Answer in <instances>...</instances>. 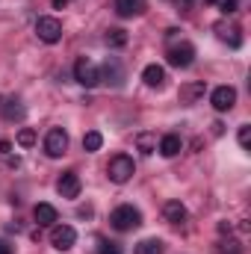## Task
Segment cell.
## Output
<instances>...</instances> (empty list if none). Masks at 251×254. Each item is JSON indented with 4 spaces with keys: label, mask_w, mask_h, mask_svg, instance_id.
Here are the masks:
<instances>
[{
    "label": "cell",
    "mask_w": 251,
    "mask_h": 254,
    "mask_svg": "<svg viewBox=\"0 0 251 254\" xmlns=\"http://www.w3.org/2000/svg\"><path fill=\"white\" fill-rule=\"evenodd\" d=\"M192 3H195V0H178V6H181L184 12H189V9H192Z\"/></svg>",
    "instance_id": "29"
},
{
    "label": "cell",
    "mask_w": 251,
    "mask_h": 254,
    "mask_svg": "<svg viewBox=\"0 0 251 254\" xmlns=\"http://www.w3.org/2000/svg\"><path fill=\"white\" fill-rule=\"evenodd\" d=\"M107 175H110L113 184H127V181L136 175V163H133V157H127V154H116V157L110 160V166H107Z\"/></svg>",
    "instance_id": "2"
},
{
    "label": "cell",
    "mask_w": 251,
    "mask_h": 254,
    "mask_svg": "<svg viewBox=\"0 0 251 254\" xmlns=\"http://www.w3.org/2000/svg\"><path fill=\"white\" fill-rule=\"evenodd\" d=\"M101 145H104V136H101L98 130H89V133L83 136V151H86V154H95V151H101Z\"/></svg>",
    "instance_id": "21"
},
{
    "label": "cell",
    "mask_w": 251,
    "mask_h": 254,
    "mask_svg": "<svg viewBox=\"0 0 251 254\" xmlns=\"http://www.w3.org/2000/svg\"><path fill=\"white\" fill-rule=\"evenodd\" d=\"M80 175L77 172H63L60 175V181H57V192L63 195V198H77L80 195Z\"/></svg>",
    "instance_id": "10"
},
{
    "label": "cell",
    "mask_w": 251,
    "mask_h": 254,
    "mask_svg": "<svg viewBox=\"0 0 251 254\" xmlns=\"http://www.w3.org/2000/svg\"><path fill=\"white\" fill-rule=\"evenodd\" d=\"M33 216H36V222H39V228H51V225H57V219H60V213H57V207L54 204H36V210H33Z\"/></svg>",
    "instance_id": "14"
},
{
    "label": "cell",
    "mask_w": 251,
    "mask_h": 254,
    "mask_svg": "<svg viewBox=\"0 0 251 254\" xmlns=\"http://www.w3.org/2000/svg\"><path fill=\"white\" fill-rule=\"evenodd\" d=\"M110 225H113L116 231H133V228L142 225V213H139L133 204H122V207H116V210L110 213Z\"/></svg>",
    "instance_id": "1"
},
{
    "label": "cell",
    "mask_w": 251,
    "mask_h": 254,
    "mask_svg": "<svg viewBox=\"0 0 251 254\" xmlns=\"http://www.w3.org/2000/svg\"><path fill=\"white\" fill-rule=\"evenodd\" d=\"M107 45H110V48H125L127 45V33L125 30H119V27L107 30Z\"/></svg>",
    "instance_id": "23"
},
{
    "label": "cell",
    "mask_w": 251,
    "mask_h": 254,
    "mask_svg": "<svg viewBox=\"0 0 251 254\" xmlns=\"http://www.w3.org/2000/svg\"><path fill=\"white\" fill-rule=\"evenodd\" d=\"M136 148L148 157V154H154L157 151V133H151V130H142V133H136Z\"/></svg>",
    "instance_id": "18"
},
{
    "label": "cell",
    "mask_w": 251,
    "mask_h": 254,
    "mask_svg": "<svg viewBox=\"0 0 251 254\" xmlns=\"http://www.w3.org/2000/svg\"><path fill=\"white\" fill-rule=\"evenodd\" d=\"M216 252H219V254H243V243L228 237V240H222V243H219V249H216Z\"/></svg>",
    "instance_id": "24"
},
{
    "label": "cell",
    "mask_w": 251,
    "mask_h": 254,
    "mask_svg": "<svg viewBox=\"0 0 251 254\" xmlns=\"http://www.w3.org/2000/svg\"><path fill=\"white\" fill-rule=\"evenodd\" d=\"M142 80H145V86H151V89H160L163 83H166V68L163 65H145L142 68Z\"/></svg>",
    "instance_id": "15"
},
{
    "label": "cell",
    "mask_w": 251,
    "mask_h": 254,
    "mask_svg": "<svg viewBox=\"0 0 251 254\" xmlns=\"http://www.w3.org/2000/svg\"><path fill=\"white\" fill-rule=\"evenodd\" d=\"M213 33L219 36V42H225L228 48H243V36H240V27L237 24H231V21H219L216 27H213Z\"/></svg>",
    "instance_id": "9"
},
{
    "label": "cell",
    "mask_w": 251,
    "mask_h": 254,
    "mask_svg": "<svg viewBox=\"0 0 251 254\" xmlns=\"http://www.w3.org/2000/svg\"><path fill=\"white\" fill-rule=\"evenodd\" d=\"M98 71H101V80L107 77V83H113V86H122L125 83V71H122V63L116 57H110L104 63V68H98Z\"/></svg>",
    "instance_id": "12"
},
{
    "label": "cell",
    "mask_w": 251,
    "mask_h": 254,
    "mask_svg": "<svg viewBox=\"0 0 251 254\" xmlns=\"http://www.w3.org/2000/svg\"><path fill=\"white\" fill-rule=\"evenodd\" d=\"M219 234H231V222H219Z\"/></svg>",
    "instance_id": "31"
},
{
    "label": "cell",
    "mask_w": 251,
    "mask_h": 254,
    "mask_svg": "<svg viewBox=\"0 0 251 254\" xmlns=\"http://www.w3.org/2000/svg\"><path fill=\"white\" fill-rule=\"evenodd\" d=\"M0 154H3V157H9V154H12V142H6V139H3V142H0Z\"/></svg>",
    "instance_id": "28"
},
{
    "label": "cell",
    "mask_w": 251,
    "mask_h": 254,
    "mask_svg": "<svg viewBox=\"0 0 251 254\" xmlns=\"http://www.w3.org/2000/svg\"><path fill=\"white\" fill-rule=\"evenodd\" d=\"M0 110H3V119H6V122H24V116H27V110L21 107V101H12V98L3 101Z\"/></svg>",
    "instance_id": "17"
},
{
    "label": "cell",
    "mask_w": 251,
    "mask_h": 254,
    "mask_svg": "<svg viewBox=\"0 0 251 254\" xmlns=\"http://www.w3.org/2000/svg\"><path fill=\"white\" fill-rule=\"evenodd\" d=\"M163 252H166V243H163V240H157V237L142 240V243L136 246V254H163Z\"/></svg>",
    "instance_id": "20"
},
{
    "label": "cell",
    "mask_w": 251,
    "mask_h": 254,
    "mask_svg": "<svg viewBox=\"0 0 251 254\" xmlns=\"http://www.w3.org/2000/svg\"><path fill=\"white\" fill-rule=\"evenodd\" d=\"M204 92H207V83L204 80H192V83H184L181 86V104H195L198 98H204Z\"/></svg>",
    "instance_id": "13"
},
{
    "label": "cell",
    "mask_w": 251,
    "mask_h": 254,
    "mask_svg": "<svg viewBox=\"0 0 251 254\" xmlns=\"http://www.w3.org/2000/svg\"><path fill=\"white\" fill-rule=\"evenodd\" d=\"M204 3H216V0H204Z\"/></svg>",
    "instance_id": "35"
},
{
    "label": "cell",
    "mask_w": 251,
    "mask_h": 254,
    "mask_svg": "<svg viewBox=\"0 0 251 254\" xmlns=\"http://www.w3.org/2000/svg\"><path fill=\"white\" fill-rule=\"evenodd\" d=\"M15 142H18L21 148H33V145L39 142V133H36L33 127H21V130H18V136H15Z\"/></svg>",
    "instance_id": "22"
},
{
    "label": "cell",
    "mask_w": 251,
    "mask_h": 254,
    "mask_svg": "<svg viewBox=\"0 0 251 254\" xmlns=\"http://www.w3.org/2000/svg\"><path fill=\"white\" fill-rule=\"evenodd\" d=\"M65 3H68V0H54V9H63Z\"/></svg>",
    "instance_id": "34"
},
{
    "label": "cell",
    "mask_w": 251,
    "mask_h": 254,
    "mask_svg": "<svg viewBox=\"0 0 251 254\" xmlns=\"http://www.w3.org/2000/svg\"><path fill=\"white\" fill-rule=\"evenodd\" d=\"M74 243H77V231H74L71 225H54V231H51V246H54L57 252L74 249Z\"/></svg>",
    "instance_id": "7"
},
{
    "label": "cell",
    "mask_w": 251,
    "mask_h": 254,
    "mask_svg": "<svg viewBox=\"0 0 251 254\" xmlns=\"http://www.w3.org/2000/svg\"><path fill=\"white\" fill-rule=\"evenodd\" d=\"M113 6L122 18H133V15L142 12V0H113Z\"/></svg>",
    "instance_id": "19"
},
{
    "label": "cell",
    "mask_w": 251,
    "mask_h": 254,
    "mask_svg": "<svg viewBox=\"0 0 251 254\" xmlns=\"http://www.w3.org/2000/svg\"><path fill=\"white\" fill-rule=\"evenodd\" d=\"M0 254H12V246L6 240H0Z\"/></svg>",
    "instance_id": "30"
},
{
    "label": "cell",
    "mask_w": 251,
    "mask_h": 254,
    "mask_svg": "<svg viewBox=\"0 0 251 254\" xmlns=\"http://www.w3.org/2000/svg\"><path fill=\"white\" fill-rule=\"evenodd\" d=\"M213 133H216V136H222V133H225V125H222V122H216V125H213Z\"/></svg>",
    "instance_id": "32"
},
{
    "label": "cell",
    "mask_w": 251,
    "mask_h": 254,
    "mask_svg": "<svg viewBox=\"0 0 251 254\" xmlns=\"http://www.w3.org/2000/svg\"><path fill=\"white\" fill-rule=\"evenodd\" d=\"M0 104H3V98H0Z\"/></svg>",
    "instance_id": "36"
},
{
    "label": "cell",
    "mask_w": 251,
    "mask_h": 254,
    "mask_svg": "<svg viewBox=\"0 0 251 254\" xmlns=\"http://www.w3.org/2000/svg\"><path fill=\"white\" fill-rule=\"evenodd\" d=\"M36 36L45 42V45H57L63 39V21L54 18V15H42L36 21Z\"/></svg>",
    "instance_id": "3"
},
{
    "label": "cell",
    "mask_w": 251,
    "mask_h": 254,
    "mask_svg": "<svg viewBox=\"0 0 251 254\" xmlns=\"http://www.w3.org/2000/svg\"><path fill=\"white\" fill-rule=\"evenodd\" d=\"M68 151V133L63 127H51L48 136H45V154L48 157H63Z\"/></svg>",
    "instance_id": "6"
},
{
    "label": "cell",
    "mask_w": 251,
    "mask_h": 254,
    "mask_svg": "<svg viewBox=\"0 0 251 254\" xmlns=\"http://www.w3.org/2000/svg\"><path fill=\"white\" fill-rule=\"evenodd\" d=\"M216 6H219L225 15H234V12L240 9V0H216Z\"/></svg>",
    "instance_id": "26"
},
{
    "label": "cell",
    "mask_w": 251,
    "mask_h": 254,
    "mask_svg": "<svg viewBox=\"0 0 251 254\" xmlns=\"http://www.w3.org/2000/svg\"><path fill=\"white\" fill-rule=\"evenodd\" d=\"M163 216H166V222H172V225H184L189 213L181 201H166V204H163Z\"/></svg>",
    "instance_id": "16"
},
{
    "label": "cell",
    "mask_w": 251,
    "mask_h": 254,
    "mask_svg": "<svg viewBox=\"0 0 251 254\" xmlns=\"http://www.w3.org/2000/svg\"><path fill=\"white\" fill-rule=\"evenodd\" d=\"M77 216H83V219H86V216H92V207H80V210H77Z\"/></svg>",
    "instance_id": "33"
},
{
    "label": "cell",
    "mask_w": 251,
    "mask_h": 254,
    "mask_svg": "<svg viewBox=\"0 0 251 254\" xmlns=\"http://www.w3.org/2000/svg\"><path fill=\"white\" fill-rule=\"evenodd\" d=\"M157 151H160L163 157H178V154L184 151V139H181L178 133H166V136L157 142Z\"/></svg>",
    "instance_id": "11"
},
{
    "label": "cell",
    "mask_w": 251,
    "mask_h": 254,
    "mask_svg": "<svg viewBox=\"0 0 251 254\" xmlns=\"http://www.w3.org/2000/svg\"><path fill=\"white\" fill-rule=\"evenodd\" d=\"M74 80H77L80 86H86V89H95V86L101 83V71H98V65L92 63V60L80 57V60L74 63Z\"/></svg>",
    "instance_id": "4"
},
{
    "label": "cell",
    "mask_w": 251,
    "mask_h": 254,
    "mask_svg": "<svg viewBox=\"0 0 251 254\" xmlns=\"http://www.w3.org/2000/svg\"><path fill=\"white\" fill-rule=\"evenodd\" d=\"M210 104H213L216 113H231L234 104H237V89L234 86H216L210 92Z\"/></svg>",
    "instance_id": "5"
},
{
    "label": "cell",
    "mask_w": 251,
    "mask_h": 254,
    "mask_svg": "<svg viewBox=\"0 0 251 254\" xmlns=\"http://www.w3.org/2000/svg\"><path fill=\"white\" fill-rule=\"evenodd\" d=\"M98 254H122V246L113 240H101L98 243Z\"/></svg>",
    "instance_id": "25"
},
{
    "label": "cell",
    "mask_w": 251,
    "mask_h": 254,
    "mask_svg": "<svg viewBox=\"0 0 251 254\" xmlns=\"http://www.w3.org/2000/svg\"><path fill=\"white\" fill-rule=\"evenodd\" d=\"M195 63V48L189 42H181V45H172L169 48V65L175 68H189Z\"/></svg>",
    "instance_id": "8"
},
{
    "label": "cell",
    "mask_w": 251,
    "mask_h": 254,
    "mask_svg": "<svg viewBox=\"0 0 251 254\" xmlns=\"http://www.w3.org/2000/svg\"><path fill=\"white\" fill-rule=\"evenodd\" d=\"M237 139H240V145H243V148H249V145H251V125H243V127H240Z\"/></svg>",
    "instance_id": "27"
}]
</instances>
